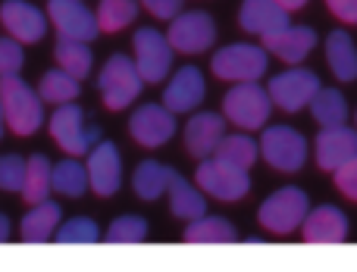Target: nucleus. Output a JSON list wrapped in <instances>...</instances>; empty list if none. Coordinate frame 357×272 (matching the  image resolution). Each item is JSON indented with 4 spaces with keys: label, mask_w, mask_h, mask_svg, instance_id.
<instances>
[{
    "label": "nucleus",
    "mask_w": 357,
    "mask_h": 272,
    "mask_svg": "<svg viewBox=\"0 0 357 272\" xmlns=\"http://www.w3.org/2000/svg\"><path fill=\"white\" fill-rule=\"evenodd\" d=\"M0 100H3L6 125L10 131L29 138L41 129L44 122V106H41V91H31V85H25L19 75H6L0 79Z\"/></svg>",
    "instance_id": "1"
},
{
    "label": "nucleus",
    "mask_w": 357,
    "mask_h": 272,
    "mask_svg": "<svg viewBox=\"0 0 357 272\" xmlns=\"http://www.w3.org/2000/svg\"><path fill=\"white\" fill-rule=\"evenodd\" d=\"M273 106L276 104L270 97V88H260L257 81H238L222 100V116L232 125H238V129L254 131L266 125Z\"/></svg>",
    "instance_id": "2"
},
{
    "label": "nucleus",
    "mask_w": 357,
    "mask_h": 272,
    "mask_svg": "<svg viewBox=\"0 0 357 272\" xmlns=\"http://www.w3.org/2000/svg\"><path fill=\"white\" fill-rule=\"evenodd\" d=\"M142 85H144V75L138 69V63L123 54H113L107 60V66L100 69V79H98L100 97H104V104L110 110H126L129 104H135V97L142 94Z\"/></svg>",
    "instance_id": "3"
},
{
    "label": "nucleus",
    "mask_w": 357,
    "mask_h": 272,
    "mask_svg": "<svg viewBox=\"0 0 357 272\" xmlns=\"http://www.w3.org/2000/svg\"><path fill=\"white\" fill-rule=\"evenodd\" d=\"M307 213H310L307 191H301V188H279L276 194H270V198L260 204L257 219L273 235H291L295 229L304 225Z\"/></svg>",
    "instance_id": "4"
},
{
    "label": "nucleus",
    "mask_w": 357,
    "mask_h": 272,
    "mask_svg": "<svg viewBox=\"0 0 357 272\" xmlns=\"http://www.w3.org/2000/svg\"><path fill=\"white\" fill-rule=\"evenodd\" d=\"M270 50L257 47V44H229L220 47V54H213L210 69H213L216 79L222 81H257L266 72V63H270Z\"/></svg>",
    "instance_id": "5"
},
{
    "label": "nucleus",
    "mask_w": 357,
    "mask_h": 272,
    "mask_svg": "<svg viewBox=\"0 0 357 272\" xmlns=\"http://www.w3.org/2000/svg\"><path fill=\"white\" fill-rule=\"evenodd\" d=\"M260 157L279 173H298L307 163V138L291 125H270L260 138Z\"/></svg>",
    "instance_id": "6"
},
{
    "label": "nucleus",
    "mask_w": 357,
    "mask_h": 272,
    "mask_svg": "<svg viewBox=\"0 0 357 272\" xmlns=\"http://www.w3.org/2000/svg\"><path fill=\"white\" fill-rule=\"evenodd\" d=\"M197 188L201 191H207L210 198L216 200H226V204H232V200H241L248 191H251V179H248V169H238L232 166V163L226 160H204L201 166H197Z\"/></svg>",
    "instance_id": "7"
},
{
    "label": "nucleus",
    "mask_w": 357,
    "mask_h": 272,
    "mask_svg": "<svg viewBox=\"0 0 357 272\" xmlns=\"http://www.w3.org/2000/svg\"><path fill=\"white\" fill-rule=\"evenodd\" d=\"M320 88L323 85H320V79H317V72L301 69V66H291V69H285V72H279L270 79V97L279 110L298 113V110H304V106H310V100L317 97Z\"/></svg>",
    "instance_id": "8"
},
{
    "label": "nucleus",
    "mask_w": 357,
    "mask_h": 272,
    "mask_svg": "<svg viewBox=\"0 0 357 272\" xmlns=\"http://www.w3.org/2000/svg\"><path fill=\"white\" fill-rule=\"evenodd\" d=\"M50 135L69 157L91 154V144L100 138V129H85V113L75 104H60L50 116Z\"/></svg>",
    "instance_id": "9"
},
{
    "label": "nucleus",
    "mask_w": 357,
    "mask_h": 272,
    "mask_svg": "<svg viewBox=\"0 0 357 272\" xmlns=\"http://www.w3.org/2000/svg\"><path fill=\"white\" fill-rule=\"evenodd\" d=\"M132 44H135V63L142 69L144 81L157 85V81L167 79L169 69H173V50H176L169 44V38L157 29H138Z\"/></svg>",
    "instance_id": "10"
},
{
    "label": "nucleus",
    "mask_w": 357,
    "mask_h": 272,
    "mask_svg": "<svg viewBox=\"0 0 357 272\" xmlns=\"http://www.w3.org/2000/svg\"><path fill=\"white\" fill-rule=\"evenodd\" d=\"M129 135L142 147H160L176 135V113L167 104H144L132 113Z\"/></svg>",
    "instance_id": "11"
},
{
    "label": "nucleus",
    "mask_w": 357,
    "mask_h": 272,
    "mask_svg": "<svg viewBox=\"0 0 357 272\" xmlns=\"http://www.w3.org/2000/svg\"><path fill=\"white\" fill-rule=\"evenodd\" d=\"M50 25L60 31V38H73V41H94L100 31L98 13H91L82 0H50L47 6Z\"/></svg>",
    "instance_id": "12"
},
{
    "label": "nucleus",
    "mask_w": 357,
    "mask_h": 272,
    "mask_svg": "<svg viewBox=\"0 0 357 272\" xmlns=\"http://www.w3.org/2000/svg\"><path fill=\"white\" fill-rule=\"evenodd\" d=\"M167 38L178 54H204V50L216 41V25H213V19L201 10L178 13L173 22H169Z\"/></svg>",
    "instance_id": "13"
},
{
    "label": "nucleus",
    "mask_w": 357,
    "mask_h": 272,
    "mask_svg": "<svg viewBox=\"0 0 357 272\" xmlns=\"http://www.w3.org/2000/svg\"><path fill=\"white\" fill-rule=\"evenodd\" d=\"M47 19L50 16H44L29 0H6V3L0 6V22H3V29L10 31V38H16V41H22V44L41 41L44 31H47Z\"/></svg>",
    "instance_id": "14"
},
{
    "label": "nucleus",
    "mask_w": 357,
    "mask_h": 272,
    "mask_svg": "<svg viewBox=\"0 0 357 272\" xmlns=\"http://www.w3.org/2000/svg\"><path fill=\"white\" fill-rule=\"evenodd\" d=\"M85 166H88V179H91L94 194L110 198V194L119 191V185H123V160H119V150L113 141H100L88 154Z\"/></svg>",
    "instance_id": "15"
},
{
    "label": "nucleus",
    "mask_w": 357,
    "mask_h": 272,
    "mask_svg": "<svg viewBox=\"0 0 357 272\" xmlns=\"http://www.w3.org/2000/svg\"><path fill=\"white\" fill-rule=\"evenodd\" d=\"M357 154V129L351 125H326L317 135V166L335 173L342 163Z\"/></svg>",
    "instance_id": "16"
},
{
    "label": "nucleus",
    "mask_w": 357,
    "mask_h": 272,
    "mask_svg": "<svg viewBox=\"0 0 357 272\" xmlns=\"http://www.w3.org/2000/svg\"><path fill=\"white\" fill-rule=\"evenodd\" d=\"M264 47L289 66H298L317 47V31L307 29V25H285V29L264 38Z\"/></svg>",
    "instance_id": "17"
},
{
    "label": "nucleus",
    "mask_w": 357,
    "mask_h": 272,
    "mask_svg": "<svg viewBox=\"0 0 357 272\" xmlns=\"http://www.w3.org/2000/svg\"><path fill=\"white\" fill-rule=\"evenodd\" d=\"M301 232H304V241L310 244H339L348 235V216L333 204L314 207L307 213V219H304Z\"/></svg>",
    "instance_id": "18"
},
{
    "label": "nucleus",
    "mask_w": 357,
    "mask_h": 272,
    "mask_svg": "<svg viewBox=\"0 0 357 272\" xmlns=\"http://www.w3.org/2000/svg\"><path fill=\"white\" fill-rule=\"evenodd\" d=\"M204 91H207V85H204L201 69L182 66L173 79H169L167 91H163V104H167L173 113H191L204 100Z\"/></svg>",
    "instance_id": "19"
},
{
    "label": "nucleus",
    "mask_w": 357,
    "mask_h": 272,
    "mask_svg": "<svg viewBox=\"0 0 357 272\" xmlns=\"http://www.w3.org/2000/svg\"><path fill=\"white\" fill-rule=\"evenodd\" d=\"M222 138H226V125H222V116H216V113H197L185 125V150L191 157H201V160L216 154Z\"/></svg>",
    "instance_id": "20"
},
{
    "label": "nucleus",
    "mask_w": 357,
    "mask_h": 272,
    "mask_svg": "<svg viewBox=\"0 0 357 272\" xmlns=\"http://www.w3.org/2000/svg\"><path fill=\"white\" fill-rule=\"evenodd\" d=\"M238 25L245 31H251V35L266 38L291 22H289V10L279 6L276 0H245L238 13Z\"/></svg>",
    "instance_id": "21"
},
{
    "label": "nucleus",
    "mask_w": 357,
    "mask_h": 272,
    "mask_svg": "<svg viewBox=\"0 0 357 272\" xmlns=\"http://www.w3.org/2000/svg\"><path fill=\"white\" fill-rule=\"evenodd\" d=\"M60 216H63V210H60V204H54V200L31 204V210L22 216L19 232H22V238L31 244L50 241V238L56 235V229H60Z\"/></svg>",
    "instance_id": "22"
},
{
    "label": "nucleus",
    "mask_w": 357,
    "mask_h": 272,
    "mask_svg": "<svg viewBox=\"0 0 357 272\" xmlns=\"http://www.w3.org/2000/svg\"><path fill=\"white\" fill-rule=\"evenodd\" d=\"M326 63L339 81H354L357 79V47L354 38L348 31L335 29L326 38Z\"/></svg>",
    "instance_id": "23"
},
{
    "label": "nucleus",
    "mask_w": 357,
    "mask_h": 272,
    "mask_svg": "<svg viewBox=\"0 0 357 272\" xmlns=\"http://www.w3.org/2000/svg\"><path fill=\"white\" fill-rule=\"evenodd\" d=\"M169 210L178 219H201L207 216V200L191 182L173 173V179H169Z\"/></svg>",
    "instance_id": "24"
},
{
    "label": "nucleus",
    "mask_w": 357,
    "mask_h": 272,
    "mask_svg": "<svg viewBox=\"0 0 357 272\" xmlns=\"http://www.w3.org/2000/svg\"><path fill=\"white\" fill-rule=\"evenodd\" d=\"M50 191H54V163L44 154H35L29 160V169H25L22 198L29 204H41V200H47Z\"/></svg>",
    "instance_id": "25"
},
{
    "label": "nucleus",
    "mask_w": 357,
    "mask_h": 272,
    "mask_svg": "<svg viewBox=\"0 0 357 272\" xmlns=\"http://www.w3.org/2000/svg\"><path fill=\"white\" fill-rule=\"evenodd\" d=\"M169 179H173V169H167L163 163L148 160L135 169V175H132V188H135V194L142 200H157L169 188Z\"/></svg>",
    "instance_id": "26"
},
{
    "label": "nucleus",
    "mask_w": 357,
    "mask_h": 272,
    "mask_svg": "<svg viewBox=\"0 0 357 272\" xmlns=\"http://www.w3.org/2000/svg\"><path fill=\"white\" fill-rule=\"evenodd\" d=\"M310 116L326 129V125H345L348 119V100L335 88H320L317 97L310 100Z\"/></svg>",
    "instance_id": "27"
},
{
    "label": "nucleus",
    "mask_w": 357,
    "mask_h": 272,
    "mask_svg": "<svg viewBox=\"0 0 357 272\" xmlns=\"http://www.w3.org/2000/svg\"><path fill=\"white\" fill-rule=\"evenodd\" d=\"M185 241L191 244H229L235 241V229L232 223L220 216H201V219H191L188 229H185Z\"/></svg>",
    "instance_id": "28"
},
{
    "label": "nucleus",
    "mask_w": 357,
    "mask_h": 272,
    "mask_svg": "<svg viewBox=\"0 0 357 272\" xmlns=\"http://www.w3.org/2000/svg\"><path fill=\"white\" fill-rule=\"evenodd\" d=\"M79 81L82 79H75L73 72H66V69H50V72H44V79H41V97H44V104H73L75 97H79Z\"/></svg>",
    "instance_id": "29"
},
{
    "label": "nucleus",
    "mask_w": 357,
    "mask_h": 272,
    "mask_svg": "<svg viewBox=\"0 0 357 272\" xmlns=\"http://www.w3.org/2000/svg\"><path fill=\"white\" fill-rule=\"evenodd\" d=\"M91 179H88V166L75 160H63L54 166V191L63 198H82L88 191Z\"/></svg>",
    "instance_id": "30"
},
{
    "label": "nucleus",
    "mask_w": 357,
    "mask_h": 272,
    "mask_svg": "<svg viewBox=\"0 0 357 272\" xmlns=\"http://www.w3.org/2000/svg\"><path fill=\"white\" fill-rule=\"evenodd\" d=\"M54 54H56V63H60V69L73 72L75 79H85V75L91 72V47H88V41L60 38Z\"/></svg>",
    "instance_id": "31"
},
{
    "label": "nucleus",
    "mask_w": 357,
    "mask_h": 272,
    "mask_svg": "<svg viewBox=\"0 0 357 272\" xmlns=\"http://www.w3.org/2000/svg\"><path fill=\"white\" fill-rule=\"evenodd\" d=\"M216 157L232 163V166H238V169H248V166H254V160L260 157V144L248 135H229L220 141Z\"/></svg>",
    "instance_id": "32"
},
{
    "label": "nucleus",
    "mask_w": 357,
    "mask_h": 272,
    "mask_svg": "<svg viewBox=\"0 0 357 272\" xmlns=\"http://www.w3.org/2000/svg\"><path fill=\"white\" fill-rule=\"evenodd\" d=\"M135 16H138L135 0H100V6H98L100 31H119L135 22Z\"/></svg>",
    "instance_id": "33"
},
{
    "label": "nucleus",
    "mask_w": 357,
    "mask_h": 272,
    "mask_svg": "<svg viewBox=\"0 0 357 272\" xmlns=\"http://www.w3.org/2000/svg\"><path fill=\"white\" fill-rule=\"evenodd\" d=\"M54 238L60 244H94L100 238V229L94 219L75 216V219H69V223H60V229H56Z\"/></svg>",
    "instance_id": "34"
},
{
    "label": "nucleus",
    "mask_w": 357,
    "mask_h": 272,
    "mask_svg": "<svg viewBox=\"0 0 357 272\" xmlns=\"http://www.w3.org/2000/svg\"><path fill=\"white\" fill-rule=\"evenodd\" d=\"M148 235V223L142 216H119L107 229V241L110 244H138Z\"/></svg>",
    "instance_id": "35"
},
{
    "label": "nucleus",
    "mask_w": 357,
    "mask_h": 272,
    "mask_svg": "<svg viewBox=\"0 0 357 272\" xmlns=\"http://www.w3.org/2000/svg\"><path fill=\"white\" fill-rule=\"evenodd\" d=\"M25 169H29V160H22V157L16 154L0 157V191H22Z\"/></svg>",
    "instance_id": "36"
},
{
    "label": "nucleus",
    "mask_w": 357,
    "mask_h": 272,
    "mask_svg": "<svg viewBox=\"0 0 357 272\" xmlns=\"http://www.w3.org/2000/svg\"><path fill=\"white\" fill-rule=\"evenodd\" d=\"M22 63H25L22 41H16V38H0V79L19 75Z\"/></svg>",
    "instance_id": "37"
},
{
    "label": "nucleus",
    "mask_w": 357,
    "mask_h": 272,
    "mask_svg": "<svg viewBox=\"0 0 357 272\" xmlns=\"http://www.w3.org/2000/svg\"><path fill=\"white\" fill-rule=\"evenodd\" d=\"M333 175H335V188H339L348 200H354L357 204V154L348 163H342Z\"/></svg>",
    "instance_id": "38"
},
{
    "label": "nucleus",
    "mask_w": 357,
    "mask_h": 272,
    "mask_svg": "<svg viewBox=\"0 0 357 272\" xmlns=\"http://www.w3.org/2000/svg\"><path fill=\"white\" fill-rule=\"evenodd\" d=\"M142 6L157 19H176L182 13V0H142Z\"/></svg>",
    "instance_id": "39"
},
{
    "label": "nucleus",
    "mask_w": 357,
    "mask_h": 272,
    "mask_svg": "<svg viewBox=\"0 0 357 272\" xmlns=\"http://www.w3.org/2000/svg\"><path fill=\"white\" fill-rule=\"evenodd\" d=\"M326 6L345 25H357V0H326Z\"/></svg>",
    "instance_id": "40"
},
{
    "label": "nucleus",
    "mask_w": 357,
    "mask_h": 272,
    "mask_svg": "<svg viewBox=\"0 0 357 272\" xmlns=\"http://www.w3.org/2000/svg\"><path fill=\"white\" fill-rule=\"evenodd\" d=\"M276 3H279V6H285V10L291 13V10H301V6L307 3V0H276Z\"/></svg>",
    "instance_id": "41"
},
{
    "label": "nucleus",
    "mask_w": 357,
    "mask_h": 272,
    "mask_svg": "<svg viewBox=\"0 0 357 272\" xmlns=\"http://www.w3.org/2000/svg\"><path fill=\"white\" fill-rule=\"evenodd\" d=\"M6 238H10V219L0 216V241H6Z\"/></svg>",
    "instance_id": "42"
},
{
    "label": "nucleus",
    "mask_w": 357,
    "mask_h": 272,
    "mask_svg": "<svg viewBox=\"0 0 357 272\" xmlns=\"http://www.w3.org/2000/svg\"><path fill=\"white\" fill-rule=\"evenodd\" d=\"M3 125H6V113H3V100H0V138H3Z\"/></svg>",
    "instance_id": "43"
},
{
    "label": "nucleus",
    "mask_w": 357,
    "mask_h": 272,
    "mask_svg": "<svg viewBox=\"0 0 357 272\" xmlns=\"http://www.w3.org/2000/svg\"><path fill=\"white\" fill-rule=\"evenodd\" d=\"M354 122H357V113H354Z\"/></svg>",
    "instance_id": "44"
}]
</instances>
